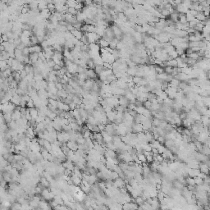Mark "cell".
Here are the masks:
<instances>
[{
  "instance_id": "obj_1",
  "label": "cell",
  "mask_w": 210,
  "mask_h": 210,
  "mask_svg": "<svg viewBox=\"0 0 210 210\" xmlns=\"http://www.w3.org/2000/svg\"><path fill=\"white\" fill-rule=\"evenodd\" d=\"M132 131L135 133H141L144 131V127L142 123H135L132 126Z\"/></svg>"
},
{
  "instance_id": "obj_2",
  "label": "cell",
  "mask_w": 210,
  "mask_h": 210,
  "mask_svg": "<svg viewBox=\"0 0 210 210\" xmlns=\"http://www.w3.org/2000/svg\"><path fill=\"white\" fill-rule=\"evenodd\" d=\"M199 170H200L201 172H204L207 175H209L210 168H209V166L206 163H202L201 164H199Z\"/></svg>"
},
{
  "instance_id": "obj_3",
  "label": "cell",
  "mask_w": 210,
  "mask_h": 210,
  "mask_svg": "<svg viewBox=\"0 0 210 210\" xmlns=\"http://www.w3.org/2000/svg\"><path fill=\"white\" fill-rule=\"evenodd\" d=\"M71 180L72 181L73 185H80V184H81V182H82V179H81V178L77 177L76 175H75L73 172H72V176H71Z\"/></svg>"
},
{
  "instance_id": "obj_4",
  "label": "cell",
  "mask_w": 210,
  "mask_h": 210,
  "mask_svg": "<svg viewBox=\"0 0 210 210\" xmlns=\"http://www.w3.org/2000/svg\"><path fill=\"white\" fill-rule=\"evenodd\" d=\"M86 75L88 76L89 79H97V76H98V74L95 72L94 69H89L87 68L86 69Z\"/></svg>"
},
{
  "instance_id": "obj_5",
  "label": "cell",
  "mask_w": 210,
  "mask_h": 210,
  "mask_svg": "<svg viewBox=\"0 0 210 210\" xmlns=\"http://www.w3.org/2000/svg\"><path fill=\"white\" fill-rule=\"evenodd\" d=\"M66 145H67V147L70 149L73 150V151H76V150L78 149V144L76 141H69L67 143H66Z\"/></svg>"
},
{
  "instance_id": "obj_6",
  "label": "cell",
  "mask_w": 210,
  "mask_h": 210,
  "mask_svg": "<svg viewBox=\"0 0 210 210\" xmlns=\"http://www.w3.org/2000/svg\"><path fill=\"white\" fill-rule=\"evenodd\" d=\"M58 109H60L62 111H66V112H69L70 110V106L69 104H66L63 102H61V101H58Z\"/></svg>"
},
{
  "instance_id": "obj_7",
  "label": "cell",
  "mask_w": 210,
  "mask_h": 210,
  "mask_svg": "<svg viewBox=\"0 0 210 210\" xmlns=\"http://www.w3.org/2000/svg\"><path fill=\"white\" fill-rule=\"evenodd\" d=\"M21 118H22V113H21V111L15 109L12 113V119L13 121H17Z\"/></svg>"
},
{
  "instance_id": "obj_8",
  "label": "cell",
  "mask_w": 210,
  "mask_h": 210,
  "mask_svg": "<svg viewBox=\"0 0 210 210\" xmlns=\"http://www.w3.org/2000/svg\"><path fill=\"white\" fill-rule=\"evenodd\" d=\"M71 33L73 34V36L76 37V39H78V40L81 39L82 36H83V34H84V33L82 32L81 30H76V29H74L73 30H72Z\"/></svg>"
},
{
  "instance_id": "obj_9",
  "label": "cell",
  "mask_w": 210,
  "mask_h": 210,
  "mask_svg": "<svg viewBox=\"0 0 210 210\" xmlns=\"http://www.w3.org/2000/svg\"><path fill=\"white\" fill-rule=\"evenodd\" d=\"M30 59V64H34L36 62L39 60V54H36V52H34V54H30L29 55Z\"/></svg>"
},
{
  "instance_id": "obj_10",
  "label": "cell",
  "mask_w": 210,
  "mask_h": 210,
  "mask_svg": "<svg viewBox=\"0 0 210 210\" xmlns=\"http://www.w3.org/2000/svg\"><path fill=\"white\" fill-rule=\"evenodd\" d=\"M29 109H30V113L32 116V118L36 119L37 117L39 116V110L36 108H29Z\"/></svg>"
},
{
  "instance_id": "obj_11",
  "label": "cell",
  "mask_w": 210,
  "mask_h": 210,
  "mask_svg": "<svg viewBox=\"0 0 210 210\" xmlns=\"http://www.w3.org/2000/svg\"><path fill=\"white\" fill-rule=\"evenodd\" d=\"M195 18H196L199 22H204L206 18H207V16L204 15L203 12H198L197 15L195 16Z\"/></svg>"
},
{
  "instance_id": "obj_12",
  "label": "cell",
  "mask_w": 210,
  "mask_h": 210,
  "mask_svg": "<svg viewBox=\"0 0 210 210\" xmlns=\"http://www.w3.org/2000/svg\"><path fill=\"white\" fill-rule=\"evenodd\" d=\"M98 44H99L100 48H107V47L109 46V42L107 41L105 39H103V37L99 40V43H98Z\"/></svg>"
},
{
  "instance_id": "obj_13",
  "label": "cell",
  "mask_w": 210,
  "mask_h": 210,
  "mask_svg": "<svg viewBox=\"0 0 210 210\" xmlns=\"http://www.w3.org/2000/svg\"><path fill=\"white\" fill-rule=\"evenodd\" d=\"M86 63H87V66H88L89 69H94V68H95V66H96V65H95V63H94V60L92 58H89L88 60L86 61Z\"/></svg>"
},
{
  "instance_id": "obj_14",
  "label": "cell",
  "mask_w": 210,
  "mask_h": 210,
  "mask_svg": "<svg viewBox=\"0 0 210 210\" xmlns=\"http://www.w3.org/2000/svg\"><path fill=\"white\" fill-rule=\"evenodd\" d=\"M194 179H195V185H203V184H204V180L203 179V178L199 177V176L194 177Z\"/></svg>"
},
{
  "instance_id": "obj_15",
  "label": "cell",
  "mask_w": 210,
  "mask_h": 210,
  "mask_svg": "<svg viewBox=\"0 0 210 210\" xmlns=\"http://www.w3.org/2000/svg\"><path fill=\"white\" fill-rule=\"evenodd\" d=\"M76 4H77L76 0H66V5L68 8H75Z\"/></svg>"
},
{
  "instance_id": "obj_16",
  "label": "cell",
  "mask_w": 210,
  "mask_h": 210,
  "mask_svg": "<svg viewBox=\"0 0 210 210\" xmlns=\"http://www.w3.org/2000/svg\"><path fill=\"white\" fill-rule=\"evenodd\" d=\"M104 66L103 65H96L95 66V68H94V71H95V72L98 74V76H99L101 72H102L103 70H104Z\"/></svg>"
},
{
  "instance_id": "obj_17",
  "label": "cell",
  "mask_w": 210,
  "mask_h": 210,
  "mask_svg": "<svg viewBox=\"0 0 210 210\" xmlns=\"http://www.w3.org/2000/svg\"><path fill=\"white\" fill-rule=\"evenodd\" d=\"M185 181H186V184H188L189 185H196L195 182V179L193 177H188L186 179H185Z\"/></svg>"
},
{
  "instance_id": "obj_18",
  "label": "cell",
  "mask_w": 210,
  "mask_h": 210,
  "mask_svg": "<svg viewBox=\"0 0 210 210\" xmlns=\"http://www.w3.org/2000/svg\"><path fill=\"white\" fill-rule=\"evenodd\" d=\"M185 15H186V19H187V22H191V21H194L195 19V16H194L193 14H191L189 11L186 12V14H185Z\"/></svg>"
},
{
  "instance_id": "obj_19",
  "label": "cell",
  "mask_w": 210,
  "mask_h": 210,
  "mask_svg": "<svg viewBox=\"0 0 210 210\" xmlns=\"http://www.w3.org/2000/svg\"><path fill=\"white\" fill-rule=\"evenodd\" d=\"M66 12L69 13V14H71V15H72V16H76V14H77L78 11L75 8H68L67 12Z\"/></svg>"
},
{
  "instance_id": "obj_20",
  "label": "cell",
  "mask_w": 210,
  "mask_h": 210,
  "mask_svg": "<svg viewBox=\"0 0 210 210\" xmlns=\"http://www.w3.org/2000/svg\"><path fill=\"white\" fill-rule=\"evenodd\" d=\"M30 41H31V43H32L33 45H34V44H38L40 43V42H39V40H38V37L36 36V34H33V36L30 37Z\"/></svg>"
},
{
  "instance_id": "obj_21",
  "label": "cell",
  "mask_w": 210,
  "mask_h": 210,
  "mask_svg": "<svg viewBox=\"0 0 210 210\" xmlns=\"http://www.w3.org/2000/svg\"><path fill=\"white\" fill-rule=\"evenodd\" d=\"M173 68L174 67H171V66H167L164 67V72H165L168 75H171V73L173 72Z\"/></svg>"
},
{
  "instance_id": "obj_22",
  "label": "cell",
  "mask_w": 210,
  "mask_h": 210,
  "mask_svg": "<svg viewBox=\"0 0 210 210\" xmlns=\"http://www.w3.org/2000/svg\"><path fill=\"white\" fill-rule=\"evenodd\" d=\"M27 108H36V105H34V102L32 99H30L29 101L27 102Z\"/></svg>"
},
{
  "instance_id": "obj_23",
  "label": "cell",
  "mask_w": 210,
  "mask_h": 210,
  "mask_svg": "<svg viewBox=\"0 0 210 210\" xmlns=\"http://www.w3.org/2000/svg\"><path fill=\"white\" fill-rule=\"evenodd\" d=\"M144 106L145 108H147V109H151V106H152V103H151V101H149V100H147L145 101V102L144 103Z\"/></svg>"
},
{
  "instance_id": "obj_24",
  "label": "cell",
  "mask_w": 210,
  "mask_h": 210,
  "mask_svg": "<svg viewBox=\"0 0 210 210\" xmlns=\"http://www.w3.org/2000/svg\"><path fill=\"white\" fill-rule=\"evenodd\" d=\"M22 54H23L24 56H29L30 54L29 47H25V48H24L23 50H22Z\"/></svg>"
},
{
  "instance_id": "obj_25",
  "label": "cell",
  "mask_w": 210,
  "mask_h": 210,
  "mask_svg": "<svg viewBox=\"0 0 210 210\" xmlns=\"http://www.w3.org/2000/svg\"><path fill=\"white\" fill-rule=\"evenodd\" d=\"M40 45H41V47L43 48V50L44 49V48H48V46H49V44H48V42L47 40H44L42 43H40Z\"/></svg>"
},
{
  "instance_id": "obj_26",
  "label": "cell",
  "mask_w": 210,
  "mask_h": 210,
  "mask_svg": "<svg viewBox=\"0 0 210 210\" xmlns=\"http://www.w3.org/2000/svg\"><path fill=\"white\" fill-rule=\"evenodd\" d=\"M9 40V38L8 37L6 34H2V38H1V43L3 42H7Z\"/></svg>"
},
{
  "instance_id": "obj_27",
  "label": "cell",
  "mask_w": 210,
  "mask_h": 210,
  "mask_svg": "<svg viewBox=\"0 0 210 210\" xmlns=\"http://www.w3.org/2000/svg\"><path fill=\"white\" fill-rule=\"evenodd\" d=\"M146 159H147V163H153V154H150V155L146 156Z\"/></svg>"
},
{
  "instance_id": "obj_28",
  "label": "cell",
  "mask_w": 210,
  "mask_h": 210,
  "mask_svg": "<svg viewBox=\"0 0 210 210\" xmlns=\"http://www.w3.org/2000/svg\"><path fill=\"white\" fill-rule=\"evenodd\" d=\"M158 141H159L161 143V144H164V143H165V139H164L163 136L159 135V138H158Z\"/></svg>"
},
{
  "instance_id": "obj_29",
  "label": "cell",
  "mask_w": 210,
  "mask_h": 210,
  "mask_svg": "<svg viewBox=\"0 0 210 210\" xmlns=\"http://www.w3.org/2000/svg\"><path fill=\"white\" fill-rule=\"evenodd\" d=\"M69 106H70V109H71V110H74V109H76V104L75 103H73V102L72 103H70Z\"/></svg>"
},
{
  "instance_id": "obj_30",
  "label": "cell",
  "mask_w": 210,
  "mask_h": 210,
  "mask_svg": "<svg viewBox=\"0 0 210 210\" xmlns=\"http://www.w3.org/2000/svg\"><path fill=\"white\" fill-rule=\"evenodd\" d=\"M61 68H62V67H61V66H59L58 64H55V66H54V68H52V69L55 70V71H59V70H60Z\"/></svg>"
},
{
  "instance_id": "obj_31",
  "label": "cell",
  "mask_w": 210,
  "mask_h": 210,
  "mask_svg": "<svg viewBox=\"0 0 210 210\" xmlns=\"http://www.w3.org/2000/svg\"><path fill=\"white\" fill-rule=\"evenodd\" d=\"M188 171V170H187L186 168H185L184 171ZM184 171H182V175H184ZM187 176H188V173H185V177H187Z\"/></svg>"
},
{
  "instance_id": "obj_32",
  "label": "cell",
  "mask_w": 210,
  "mask_h": 210,
  "mask_svg": "<svg viewBox=\"0 0 210 210\" xmlns=\"http://www.w3.org/2000/svg\"><path fill=\"white\" fill-rule=\"evenodd\" d=\"M205 1H207V0H198V2L200 3H203V2H205Z\"/></svg>"
}]
</instances>
